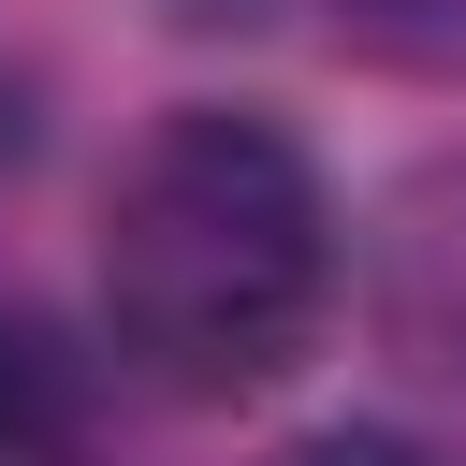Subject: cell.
I'll list each match as a JSON object with an SVG mask.
<instances>
[{"instance_id":"obj_1","label":"cell","mask_w":466,"mask_h":466,"mask_svg":"<svg viewBox=\"0 0 466 466\" xmlns=\"http://www.w3.org/2000/svg\"><path fill=\"white\" fill-rule=\"evenodd\" d=\"M335 320V189L262 102H175L102 189V350L175 408L277 393Z\"/></svg>"},{"instance_id":"obj_3","label":"cell","mask_w":466,"mask_h":466,"mask_svg":"<svg viewBox=\"0 0 466 466\" xmlns=\"http://www.w3.org/2000/svg\"><path fill=\"white\" fill-rule=\"evenodd\" d=\"M0 466H87V379L29 306H0Z\"/></svg>"},{"instance_id":"obj_4","label":"cell","mask_w":466,"mask_h":466,"mask_svg":"<svg viewBox=\"0 0 466 466\" xmlns=\"http://www.w3.org/2000/svg\"><path fill=\"white\" fill-rule=\"evenodd\" d=\"M291 466H451V451H422V437H393V422H335V437H306Z\"/></svg>"},{"instance_id":"obj_2","label":"cell","mask_w":466,"mask_h":466,"mask_svg":"<svg viewBox=\"0 0 466 466\" xmlns=\"http://www.w3.org/2000/svg\"><path fill=\"white\" fill-rule=\"evenodd\" d=\"M364 320L422 393H466V146L408 160L364 218Z\"/></svg>"}]
</instances>
